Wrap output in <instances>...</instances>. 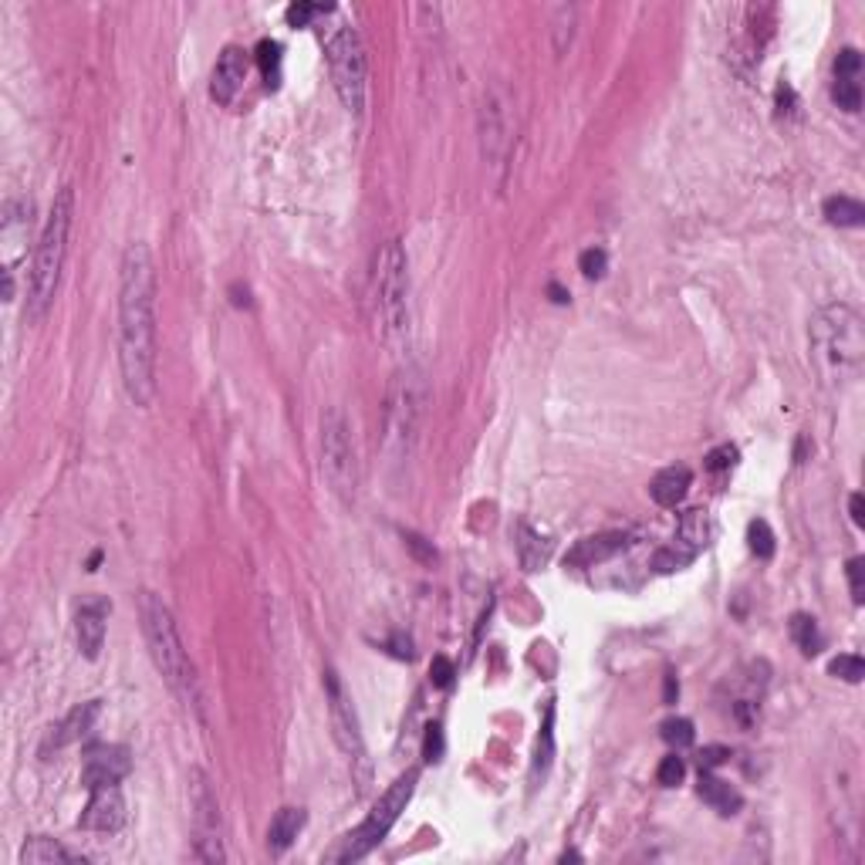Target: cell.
<instances>
[{
  "mask_svg": "<svg viewBox=\"0 0 865 865\" xmlns=\"http://www.w3.org/2000/svg\"><path fill=\"white\" fill-rule=\"evenodd\" d=\"M119 369L139 409L156 403V264L142 240L119 264Z\"/></svg>",
  "mask_w": 865,
  "mask_h": 865,
  "instance_id": "6da1fadb",
  "label": "cell"
},
{
  "mask_svg": "<svg viewBox=\"0 0 865 865\" xmlns=\"http://www.w3.org/2000/svg\"><path fill=\"white\" fill-rule=\"evenodd\" d=\"M71 220H75V190H71V186H61L55 193V200H51V210L38 234V244H34V261L28 274V308H24V318H28L31 325L48 315L51 301H55V294H58L61 271H65V257H68Z\"/></svg>",
  "mask_w": 865,
  "mask_h": 865,
  "instance_id": "7a4b0ae2",
  "label": "cell"
},
{
  "mask_svg": "<svg viewBox=\"0 0 865 865\" xmlns=\"http://www.w3.org/2000/svg\"><path fill=\"white\" fill-rule=\"evenodd\" d=\"M139 622H142V636H146L149 656H153L159 676H163L166 686L186 703V707L200 710V676H196L190 653L183 649L180 629H176V619H173V612H169V605L153 592H142Z\"/></svg>",
  "mask_w": 865,
  "mask_h": 865,
  "instance_id": "3957f363",
  "label": "cell"
},
{
  "mask_svg": "<svg viewBox=\"0 0 865 865\" xmlns=\"http://www.w3.org/2000/svg\"><path fill=\"white\" fill-rule=\"evenodd\" d=\"M811 359L825 379L852 382L862 372L865 335L859 311L849 305H828L811 321Z\"/></svg>",
  "mask_w": 865,
  "mask_h": 865,
  "instance_id": "277c9868",
  "label": "cell"
},
{
  "mask_svg": "<svg viewBox=\"0 0 865 865\" xmlns=\"http://www.w3.org/2000/svg\"><path fill=\"white\" fill-rule=\"evenodd\" d=\"M372 294H376V321L382 338L386 345H399L409 332V261L399 240L379 247Z\"/></svg>",
  "mask_w": 865,
  "mask_h": 865,
  "instance_id": "5b68a950",
  "label": "cell"
},
{
  "mask_svg": "<svg viewBox=\"0 0 865 865\" xmlns=\"http://www.w3.org/2000/svg\"><path fill=\"white\" fill-rule=\"evenodd\" d=\"M321 48H325L328 71H332L335 92L342 105L355 115L365 112V95H369V68H365V51L359 34L342 14H332L328 28H321Z\"/></svg>",
  "mask_w": 865,
  "mask_h": 865,
  "instance_id": "8992f818",
  "label": "cell"
},
{
  "mask_svg": "<svg viewBox=\"0 0 865 865\" xmlns=\"http://www.w3.org/2000/svg\"><path fill=\"white\" fill-rule=\"evenodd\" d=\"M416 781H419V771H406L403 778L392 781V788L379 798V805L372 808V815L365 818V822L355 828V832L345 835L342 842H338L335 849L325 855V859L328 862H359V859H365V855H369L382 842V838L392 832V825L399 822V815L406 811L409 798H413V791H416Z\"/></svg>",
  "mask_w": 865,
  "mask_h": 865,
  "instance_id": "52a82bcc",
  "label": "cell"
},
{
  "mask_svg": "<svg viewBox=\"0 0 865 865\" xmlns=\"http://www.w3.org/2000/svg\"><path fill=\"white\" fill-rule=\"evenodd\" d=\"M321 474L342 501H352L359 487V457H355L352 426L342 409L321 416Z\"/></svg>",
  "mask_w": 865,
  "mask_h": 865,
  "instance_id": "ba28073f",
  "label": "cell"
},
{
  "mask_svg": "<svg viewBox=\"0 0 865 865\" xmlns=\"http://www.w3.org/2000/svg\"><path fill=\"white\" fill-rule=\"evenodd\" d=\"M423 406H426L423 372L416 365H406V369L396 372V382H392L389 392V447L396 453V460L409 457V450H413Z\"/></svg>",
  "mask_w": 865,
  "mask_h": 865,
  "instance_id": "9c48e42d",
  "label": "cell"
},
{
  "mask_svg": "<svg viewBox=\"0 0 865 865\" xmlns=\"http://www.w3.org/2000/svg\"><path fill=\"white\" fill-rule=\"evenodd\" d=\"M190 808H193V835H196V859L200 862H224V838H220V801L210 778L200 768L190 771Z\"/></svg>",
  "mask_w": 865,
  "mask_h": 865,
  "instance_id": "30bf717a",
  "label": "cell"
},
{
  "mask_svg": "<svg viewBox=\"0 0 865 865\" xmlns=\"http://www.w3.org/2000/svg\"><path fill=\"white\" fill-rule=\"evenodd\" d=\"M325 690H328V717H332V734L338 751L349 757L352 768H359V781H369V757H365V740L359 730V717H355L349 697H345L342 683H338L335 670L325 673Z\"/></svg>",
  "mask_w": 865,
  "mask_h": 865,
  "instance_id": "8fae6325",
  "label": "cell"
},
{
  "mask_svg": "<svg viewBox=\"0 0 865 865\" xmlns=\"http://www.w3.org/2000/svg\"><path fill=\"white\" fill-rule=\"evenodd\" d=\"M707 545H710V517H707V511L693 507V511H686L680 517L670 545L659 548L653 555V568L659 575L683 572V568H690L693 561L703 555V548Z\"/></svg>",
  "mask_w": 865,
  "mask_h": 865,
  "instance_id": "7c38bea8",
  "label": "cell"
},
{
  "mask_svg": "<svg viewBox=\"0 0 865 865\" xmlns=\"http://www.w3.org/2000/svg\"><path fill=\"white\" fill-rule=\"evenodd\" d=\"M31 200H7L4 203V227H0V240H4V298L14 301L17 291V267L28 257V234H31Z\"/></svg>",
  "mask_w": 865,
  "mask_h": 865,
  "instance_id": "4fadbf2b",
  "label": "cell"
},
{
  "mask_svg": "<svg viewBox=\"0 0 865 865\" xmlns=\"http://www.w3.org/2000/svg\"><path fill=\"white\" fill-rule=\"evenodd\" d=\"M511 146V119H507V102L497 92H490L480 105V153L490 166H501Z\"/></svg>",
  "mask_w": 865,
  "mask_h": 865,
  "instance_id": "5bb4252c",
  "label": "cell"
},
{
  "mask_svg": "<svg viewBox=\"0 0 865 865\" xmlns=\"http://www.w3.org/2000/svg\"><path fill=\"white\" fill-rule=\"evenodd\" d=\"M247 71H251V65H247V51L237 48V44H227L224 51H220L217 65H213V75H210V98L217 105H234L240 88H244L247 82Z\"/></svg>",
  "mask_w": 865,
  "mask_h": 865,
  "instance_id": "9a60e30c",
  "label": "cell"
},
{
  "mask_svg": "<svg viewBox=\"0 0 865 865\" xmlns=\"http://www.w3.org/2000/svg\"><path fill=\"white\" fill-rule=\"evenodd\" d=\"M122 822H126V798H122L119 784L95 788L82 818H78V825L88 832H115V828H122Z\"/></svg>",
  "mask_w": 865,
  "mask_h": 865,
  "instance_id": "2e32d148",
  "label": "cell"
},
{
  "mask_svg": "<svg viewBox=\"0 0 865 865\" xmlns=\"http://www.w3.org/2000/svg\"><path fill=\"white\" fill-rule=\"evenodd\" d=\"M129 771H132V761H129L126 747H95V751H88L85 757L82 784L88 791L109 788V784H119Z\"/></svg>",
  "mask_w": 865,
  "mask_h": 865,
  "instance_id": "e0dca14e",
  "label": "cell"
},
{
  "mask_svg": "<svg viewBox=\"0 0 865 865\" xmlns=\"http://www.w3.org/2000/svg\"><path fill=\"white\" fill-rule=\"evenodd\" d=\"M112 605L105 599H85L75 612V639L85 659H98L105 646V619Z\"/></svg>",
  "mask_w": 865,
  "mask_h": 865,
  "instance_id": "ac0fdd59",
  "label": "cell"
},
{
  "mask_svg": "<svg viewBox=\"0 0 865 865\" xmlns=\"http://www.w3.org/2000/svg\"><path fill=\"white\" fill-rule=\"evenodd\" d=\"M626 545H629V538H626L622 531L592 534V538H582L572 551H568L565 565H572V568L599 565V561H609V558L619 555V551H626Z\"/></svg>",
  "mask_w": 865,
  "mask_h": 865,
  "instance_id": "d6986e66",
  "label": "cell"
},
{
  "mask_svg": "<svg viewBox=\"0 0 865 865\" xmlns=\"http://www.w3.org/2000/svg\"><path fill=\"white\" fill-rule=\"evenodd\" d=\"M98 713H102V707H98V700H88V703H78L75 710L65 713V720H61L58 727H51V737H48V747H68L75 744V740H82L88 730L95 727Z\"/></svg>",
  "mask_w": 865,
  "mask_h": 865,
  "instance_id": "ffe728a7",
  "label": "cell"
},
{
  "mask_svg": "<svg viewBox=\"0 0 865 865\" xmlns=\"http://www.w3.org/2000/svg\"><path fill=\"white\" fill-rule=\"evenodd\" d=\"M690 484H693L690 467H683V463L680 467H666V470H659L653 477V484H649V497H653L659 507H676L690 494Z\"/></svg>",
  "mask_w": 865,
  "mask_h": 865,
  "instance_id": "44dd1931",
  "label": "cell"
},
{
  "mask_svg": "<svg viewBox=\"0 0 865 865\" xmlns=\"http://www.w3.org/2000/svg\"><path fill=\"white\" fill-rule=\"evenodd\" d=\"M700 798L707 801V805L717 811V815H737L740 805H744V798H740V791L734 788L730 781L717 778L713 771H700Z\"/></svg>",
  "mask_w": 865,
  "mask_h": 865,
  "instance_id": "7402d4cb",
  "label": "cell"
},
{
  "mask_svg": "<svg viewBox=\"0 0 865 865\" xmlns=\"http://www.w3.org/2000/svg\"><path fill=\"white\" fill-rule=\"evenodd\" d=\"M514 541H517V558H521V565L528 568V572H541V568L548 565L551 558V541L541 538L538 531L531 528V524H517L514 528Z\"/></svg>",
  "mask_w": 865,
  "mask_h": 865,
  "instance_id": "603a6c76",
  "label": "cell"
},
{
  "mask_svg": "<svg viewBox=\"0 0 865 865\" xmlns=\"http://www.w3.org/2000/svg\"><path fill=\"white\" fill-rule=\"evenodd\" d=\"M301 828H305V811H301V808H281L278 815L271 818V825H267V849H271V852L291 849L294 838L301 835Z\"/></svg>",
  "mask_w": 865,
  "mask_h": 865,
  "instance_id": "cb8c5ba5",
  "label": "cell"
},
{
  "mask_svg": "<svg viewBox=\"0 0 865 865\" xmlns=\"http://www.w3.org/2000/svg\"><path fill=\"white\" fill-rule=\"evenodd\" d=\"M21 862L24 865H61V862H85L82 855H75L71 849H65L55 838H31L28 845L21 849Z\"/></svg>",
  "mask_w": 865,
  "mask_h": 865,
  "instance_id": "d4e9b609",
  "label": "cell"
},
{
  "mask_svg": "<svg viewBox=\"0 0 865 865\" xmlns=\"http://www.w3.org/2000/svg\"><path fill=\"white\" fill-rule=\"evenodd\" d=\"M825 220L835 227H862L865 224V207L859 200H852V196H828L825 200Z\"/></svg>",
  "mask_w": 865,
  "mask_h": 865,
  "instance_id": "484cf974",
  "label": "cell"
},
{
  "mask_svg": "<svg viewBox=\"0 0 865 865\" xmlns=\"http://www.w3.org/2000/svg\"><path fill=\"white\" fill-rule=\"evenodd\" d=\"M791 636H795V642L801 646V653H805V656L822 653V646H825V636H822V629H818V619H815V615H805V612L791 615Z\"/></svg>",
  "mask_w": 865,
  "mask_h": 865,
  "instance_id": "4316f807",
  "label": "cell"
},
{
  "mask_svg": "<svg viewBox=\"0 0 865 865\" xmlns=\"http://www.w3.org/2000/svg\"><path fill=\"white\" fill-rule=\"evenodd\" d=\"M551 757H555V707L545 710V724H541L538 751H534V771H531L534 781H541V778L548 774Z\"/></svg>",
  "mask_w": 865,
  "mask_h": 865,
  "instance_id": "83f0119b",
  "label": "cell"
},
{
  "mask_svg": "<svg viewBox=\"0 0 865 865\" xmlns=\"http://www.w3.org/2000/svg\"><path fill=\"white\" fill-rule=\"evenodd\" d=\"M575 14L578 11L572 4H561V7H555V14H551V28H555V51H558V55H565V48L572 44Z\"/></svg>",
  "mask_w": 865,
  "mask_h": 865,
  "instance_id": "f1b7e54d",
  "label": "cell"
},
{
  "mask_svg": "<svg viewBox=\"0 0 865 865\" xmlns=\"http://www.w3.org/2000/svg\"><path fill=\"white\" fill-rule=\"evenodd\" d=\"M747 545H751V551L757 558H774V531H771V524L768 521H761V517H757V521H751V528H747Z\"/></svg>",
  "mask_w": 865,
  "mask_h": 865,
  "instance_id": "f546056e",
  "label": "cell"
},
{
  "mask_svg": "<svg viewBox=\"0 0 865 865\" xmlns=\"http://www.w3.org/2000/svg\"><path fill=\"white\" fill-rule=\"evenodd\" d=\"M257 65H261L267 85H278L281 82V44L278 41L257 44Z\"/></svg>",
  "mask_w": 865,
  "mask_h": 865,
  "instance_id": "4dcf8cb0",
  "label": "cell"
},
{
  "mask_svg": "<svg viewBox=\"0 0 865 865\" xmlns=\"http://www.w3.org/2000/svg\"><path fill=\"white\" fill-rule=\"evenodd\" d=\"M828 673L838 676V680H845V683H862L865 663H862L859 653H842V656H835L832 663H828Z\"/></svg>",
  "mask_w": 865,
  "mask_h": 865,
  "instance_id": "1f68e13d",
  "label": "cell"
},
{
  "mask_svg": "<svg viewBox=\"0 0 865 865\" xmlns=\"http://www.w3.org/2000/svg\"><path fill=\"white\" fill-rule=\"evenodd\" d=\"M335 7H321V4H291L284 17H288L291 28H311L318 17H332Z\"/></svg>",
  "mask_w": 865,
  "mask_h": 865,
  "instance_id": "d6a6232c",
  "label": "cell"
},
{
  "mask_svg": "<svg viewBox=\"0 0 865 865\" xmlns=\"http://www.w3.org/2000/svg\"><path fill=\"white\" fill-rule=\"evenodd\" d=\"M832 98L838 102V109H845V112H859L862 109V88H859L855 78H835Z\"/></svg>",
  "mask_w": 865,
  "mask_h": 865,
  "instance_id": "836d02e7",
  "label": "cell"
},
{
  "mask_svg": "<svg viewBox=\"0 0 865 865\" xmlns=\"http://www.w3.org/2000/svg\"><path fill=\"white\" fill-rule=\"evenodd\" d=\"M659 734H663V740L670 747H690L693 744V724L686 717H673V720H666L663 727H659Z\"/></svg>",
  "mask_w": 865,
  "mask_h": 865,
  "instance_id": "e575fe53",
  "label": "cell"
},
{
  "mask_svg": "<svg viewBox=\"0 0 865 865\" xmlns=\"http://www.w3.org/2000/svg\"><path fill=\"white\" fill-rule=\"evenodd\" d=\"M578 271H582L585 278H602V274L609 271V254H605L602 247H588V251H582V257H578Z\"/></svg>",
  "mask_w": 865,
  "mask_h": 865,
  "instance_id": "d590c367",
  "label": "cell"
},
{
  "mask_svg": "<svg viewBox=\"0 0 865 865\" xmlns=\"http://www.w3.org/2000/svg\"><path fill=\"white\" fill-rule=\"evenodd\" d=\"M683 774H686L683 757L670 754V757H663V761H659V768H656V781L663 784V788H676V784L683 781Z\"/></svg>",
  "mask_w": 865,
  "mask_h": 865,
  "instance_id": "8d00e7d4",
  "label": "cell"
},
{
  "mask_svg": "<svg viewBox=\"0 0 865 865\" xmlns=\"http://www.w3.org/2000/svg\"><path fill=\"white\" fill-rule=\"evenodd\" d=\"M737 463V447H730V443H724V447L710 450L707 460H703V467L710 470V474H724V470H730Z\"/></svg>",
  "mask_w": 865,
  "mask_h": 865,
  "instance_id": "74e56055",
  "label": "cell"
},
{
  "mask_svg": "<svg viewBox=\"0 0 865 865\" xmlns=\"http://www.w3.org/2000/svg\"><path fill=\"white\" fill-rule=\"evenodd\" d=\"M845 572H849L852 602H855V605H862V602H865V558H862V555L849 558V568H845Z\"/></svg>",
  "mask_w": 865,
  "mask_h": 865,
  "instance_id": "f35d334b",
  "label": "cell"
},
{
  "mask_svg": "<svg viewBox=\"0 0 865 865\" xmlns=\"http://www.w3.org/2000/svg\"><path fill=\"white\" fill-rule=\"evenodd\" d=\"M862 68V55L855 48H842L835 58V78H855Z\"/></svg>",
  "mask_w": 865,
  "mask_h": 865,
  "instance_id": "ab89813d",
  "label": "cell"
},
{
  "mask_svg": "<svg viewBox=\"0 0 865 865\" xmlns=\"http://www.w3.org/2000/svg\"><path fill=\"white\" fill-rule=\"evenodd\" d=\"M453 676H457V670H453V663L447 656H436L433 666H430V680L433 686H440V690H450L453 686Z\"/></svg>",
  "mask_w": 865,
  "mask_h": 865,
  "instance_id": "60d3db41",
  "label": "cell"
},
{
  "mask_svg": "<svg viewBox=\"0 0 865 865\" xmlns=\"http://www.w3.org/2000/svg\"><path fill=\"white\" fill-rule=\"evenodd\" d=\"M423 757L426 761H440L443 757V730L430 724L426 727V737H423Z\"/></svg>",
  "mask_w": 865,
  "mask_h": 865,
  "instance_id": "b9f144b4",
  "label": "cell"
},
{
  "mask_svg": "<svg viewBox=\"0 0 865 865\" xmlns=\"http://www.w3.org/2000/svg\"><path fill=\"white\" fill-rule=\"evenodd\" d=\"M727 761H730V751H727V747H720V744L703 747V754H700V771H713V768H720V764H727Z\"/></svg>",
  "mask_w": 865,
  "mask_h": 865,
  "instance_id": "7bdbcfd3",
  "label": "cell"
},
{
  "mask_svg": "<svg viewBox=\"0 0 865 865\" xmlns=\"http://www.w3.org/2000/svg\"><path fill=\"white\" fill-rule=\"evenodd\" d=\"M389 653L399 656V659H413V642H409L406 636H392L389 639Z\"/></svg>",
  "mask_w": 865,
  "mask_h": 865,
  "instance_id": "ee69618b",
  "label": "cell"
},
{
  "mask_svg": "<svg viewBox=\"0 0 865 865\" xmlns=\"http://www.w3.org/2000/svg\"><path fill=\"white\" fill-rule=\"evenodd\" d=\"M849 511H852V521L862 528V524H865V501H862V494H852V497H849Z\"/></svg>",
  "mask_w": 865,
  "mask_h": 865,
  "instance_id": "f6af8a7d",
  "label": "cell"
},
{
  "mask_svg": "<svg viewBox=\"0 0 865 865\" xmlns=\"http://www.w3.org/2000/svg\"><path fill=\"white\" fill-rule=\"evenodd\" d=\"M406 545L416 551V555H423L426 561H433L436 558V551L433 548H423V538H419V534H406Z\"/></svg>",
  "mask_w": 865,
  "mask_h": 865,
  "instance_id": "bcb514c9",
  "label": "cell"
},
{
  "mask_svg": "<svg viewBox=\"0 0 865 865\" xmlns=\"http://www.w3.org/2000/svg\"><path fill=\"white\" fill-rule=\"evenodd\" d=\"M676 693H680V683H676V676L670 673V676H666V703H673Z\"/></svg>",
  "mask_w": 865,
  "mask_h": 865,
  "instance_id": "7dc6e473",
  "label": "cell"
}]
</instances>
